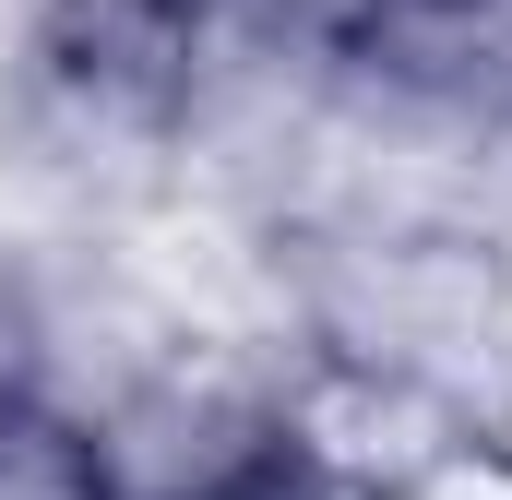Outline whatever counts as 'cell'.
I'll return each mask as SVG.
<instances>
[{
  "label": "cell",
  "mask_w": 512,
  "mask_h": 500,
  "mask_svg": "<svg viewBox=\"0 0 512 500\" xmlns=\"http://www.w3.org/2000/svg\"><path fill=\"white\" fill-rule=\"evenodd\" d=\"M286 441H298V477H322L334 500H453L465 477L512 465L489 417L405 393V381H346V370H298Z\"/></svg>",
  "instance_id": "obj_4"
},
{
  "label": "cell",
  "mask_w": 512,
  "mask_h": 500,
  "mask_svg": "<svg viewBox=\"0 0 512 500\" xmlns=\"http://www.w3.org/2000/svg\"><path fill=\"white\" fill-rule=\"evenodd\" d=\"M203 12L191 0H48L0 36V227L120 239L179 203Z\"/></svg>",
  "instance_id": "obj_1"
},
{
  "label": "cell",
  "mask_w": 512,
  "mask_h": 500,
  "mask_svg": "<svg viewBox=\"0 0 512 500\" xmlns=\"http://www.w3.org/2000/svg\"><path fill=\"white\" fill-rule=\"evenodd\" d=\"M262 500H334V489H322V477H298V465H286V477H274V489H262Z\"/></svg>",
  "instance_id": "obj_7"
},
{
  "label": "cell",
  "mask_w": 512,
  "mask_h": 500,
  "mask_svg": "<svg viewBox=\"0 0 512 500\" xmlns=\"http://www.w3.org/2000/svg\"><path fill=\"white\" fill-rule=\"evenodd\" d=\"M286 393H298V358L191 334L96 417V465L120 500H262L298 465Z\"/></svg>",
  "instance_id": "obj_3"
},
{
  "label": "cell",
  "mask_w": 512,
  "mask_h": 500,
  "mask_svg": "<svg viewBox=\"0 0 512 500\" xmlns=\"http://www.w3.org/2000/svg\"><path fill=\"white\" fill-rule=\"evenodd\" d=\"M36 405V250L0 227V417Z\"/></svg>",
  "instance_id": "obj_6"
},
{
  "label": "cell",
  "mask_w": 512,
  "mask_h": 500,
  "mask_svg": "<svg viewBox=\"0 0 512 500\" xmlns=\"http://www.w3.org/2000/svg\"><path fill=\"white\" fill-rule=\"evenodd\" d=\"M274 322L298 370L405 381L489 417L512 453V239L429 215H334L274 239Z\"/></svg>",
  "instance_id": "obj_2"
},
{
  "label": "cell",
  "mask_w": 512,
  "mask_h": 500,
  "mask_svg": "<svg viewBox=\"0 0 512 500\" xmlns=\"http://www.w3.org/2000/svg\"><path fill=\"white\" fill-rule=\"evenodd\" d=\"M0 500H120L96 465V429L48 417V405H12L0 417Z\"/></svg>",
  "instance_id": "obj_5"
}]
</instances>
